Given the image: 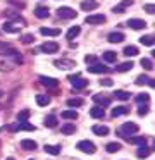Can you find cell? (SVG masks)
Returning <instances> with one entry per match:
<instances>
[{
    "label": "cell",
    "mask_w": 155,
    "mask_h": 160,
    "mask_svg": "<svg viewBox=\"0 0 155 160\" xmlns=\"http://www.w3.org/2000/svg\"><path fill=\"white\" fill-rule=\"evenodd\" d=\"M148 86H150V88H155V81H153V79H148Z\"/></svg>",
    "instance_id": "50"
},
{
    "label": "cell",
    "mask_w": 155,
    "mask_h": 160,
    "mask_svg": "<svg viewBox=\"0 0 155 160\" xmlns=\"http://www.w3.org/2000/svg\"><path fill=\"white\" fill-rule=\"evenodd\" d=\"M134 132H138V124L136 122H124L122 128H121V134H134Z\"/></svg>",
    "instance_id": "5"
},
{
    "label": "cell",
    "mask_w": 155,
    "mask_h": 160,
    "mask_svg": "<svg viewBox=\"0 0 155 160\" xmlns=\"http://www.w3.org/2000/svg\"><path fill=\"white\" fill-rule=\"evenodd\" d=\"M67 105H69L71 108L81 107V105H83V100H81V98H69V100H67Z\"/></svg>",
    "instance_id": "35"
},
{
    "label": "cell",
    "mask_w": 155,
    "mask_h": 160,
    "mask_svg": "<svg viewBox=\"0 0 155 160\" xmlns=\"http://www.w3.org/2000/svg\"><path fill=\"white\" fill-rule=\"evenodd\" d=\"M21 146H23V150H31V152L38 148L36 141H33V139H23V141H21Z\"/></svg>",
    "instance_id": "20"
},
{
    "label": "cell",
    "mask_w": 155,
    "mask_h": 160,
    "mask_svg": "<svg viewBox=\"0 0 155 160\" xmlns=\"http://www.w3.org/2000/svg\"><path fill=\"white\" fill-rule=\"evenodd\" d=\"M131 5H133V0H122V2H121V4H117L112 11L116 12V14H121V12H124L127 7H131Z\"/></svg>",
    "instance_id": "13"
},
{
    "label": "cell",
    "mask_w": 155,
    "mask_h": 160,
    "mask_svg": "<svg viewBox=\"0 0 155 160\" xmlns=\"http://www.w3.org/2000/svg\"><path fill=\"white\" fill-rule=\"evenodd\" d=\"M48 14H50L48 7H43V5H38V7L34 9V16H36L38 19H45V18H48Z\"/></svg>",
    "instance_id": "14"
},
{
    "label": "cell",
    "mask_w": 155,
    "mask_h": 160,
    "mask_svg": "<svg viewBox=\"0 0 155 160\" xmlns=\"http://www.w3.org/2000/svg\"><path fill=\"white\" fill-rule=\"evenodd\" d=\"M148 100H150V95H148V93H138L136 95V102H138V103H148Z\"/></svg>",
    "instance_id": "38"
},
{
    "label": "cell",
    "mask_w": 155,
    "mask_h": 160,
    "mask_svg": "<svg viewBox=\"0 0 155 160\" xmlns=\"http://www.w3.org/2000/svg\"><path fill=\"white\" fill-rule=\"evenodd\" d=\"M90 115H91L93 119H102V117H103V110H102V107H98V105L91 107V108H90Z\"/></svg>",
    "instance_id": "22"
},
{
    "label": "cell",
    "mask_w": 155,
    "mask_h": 160,
    "mask_svg": "<svg viewBox=\"0 0 155 160\" xmlns=\"http://www.w3.org/2000/svg\"><path fill=\"white\" fill-rule=\"evenodd\" d=\"M36 103L40 105V107H47V105L50 103V98H48L47 95H36Z\"/></svg>",
    "instance_id": "28"
},
{
    "label": "cell",
    "mask_w": 155,
    "mask_h": 160,
    "mask_svg": "<svg viewBox=\"0 0 155 160\" xmlns=\"http://www.w3.org/2000/svg\"><path fill=\"white\" fill-rule=\"evenodd\" d=\"M78 150H79V152L88 153V155H91V153H95L96 146L93 145L91 141H88V139H83V141H79V143H78Z\"/></svg>",
    "instance_id": "3"
},
{
    "label": "cell",
    "mask_w": 155,
    "mask_h": 160,
    "mask_svg": "<svg viewBox=\"0 0 155 160\" xmlns=\"http://www.w3.org/2000/svg\"><path fill=\"white\" fill-rule=\"evenodd\" d=\"M85 21L88 24H102V22H105V16L103 14H91V16H86Z\"/></svg>",
    "instance_id": "9"
},
{
    "label": "cell",
    "mask_w": 155,
    "mask_h": 160,
    "mask_svg": "<svg viewBox=\"0 0 155 160\" xmlns=\"http://www.w3.org/2000/svg\"><path fill=\"white\" fill-rule=\"evenodd\" d=\"M124 55H127V57H134V55H138V47H134V45H127V47H124Z\"/></svg>",
    "instance_id": "26"
},
{
    "label": "cell",
    "mask_w": 155,
    "mask_h": 160,
    "mask_svg": "<svg viewBox=\"0 0 155 160\" xmlns=\"http://www.w3.org/2000/svg\"><path fill=\"white\" fill-rule=\"evenodd\" d=\"M0 55H3V57H10V55L21 57V53L17 52L12 45H9V43H5V42H0Z\"/></svg>",
    "instance_id": "1"
},
{
    "label": "cell",
    "mask_w": 155,
    "mask_h": 160,
    "mask_svg": "<svg viewBox=\"0 0 155 160\" xmlns=\"http://www.w3.org/2000/svg\"><path fill=\"white\" fill-rule=\"evenodd\" d=\"M96 7H98V2H95V0H83V2H81V9L85 12L95 11Z\"/></svg>",
    "instance_id": "12"
},
{
    "label": "cell",
    "mask_w": 155,
    "mask_h": 160,
    "mask_svg": "<svg viewBox=\"0 0 155 160\" xmlns=\"http://www.w3.org/2000/svg\"><path fill=\"white\" fill-rule=\"evenodd\" d=\"M138 114L141 115V117H143V115H147L148 114V105L145 103V105H140V108H138Z\"/></svg>",
    "instance_id": "44"
},
{
    "label": "cell",
    "mask_w": 155,
    "mask_h": 160,
    "mask_svg": "<svg viewBox=\"0 0 155 160\" xmlns=\"http://www.w3.org/2000/svg\"><path fill=\"white\" fill-rule=\"evenodd\" d=\"M127 26H129L131 29H143V28H147V22H145L143 19H129V21H127Z\"/></svg>",
    "instance_id": "11"
},
{
    "label": "cell",
    "mask_w": 155,
    "mask_h": 160,
    "mask_svg": "<svg viewBox=\"0 0 155 160\" xmlns=\"http://www.w3.org/2000/svg\"><path fill=\"white\" fill-rule=\"evenodd\" d=\"M143 9L148 12V14H153V12H155V7H153L152 4H147V5H143Z\"/></svg>",
    "instance_id": "48"
},
{
    "label": "cell",
    "mask_w": 155,
    "mask_h": 160,
    "mask_svg": "<svg viewBox=\"0 0 155 160\" xmlns=\"http://www.w3.org/2000/svg\"><path fill=\"white\" fill-rule=\"evenodd\" d=\"M40 83L47 88H57L59 81L55 78H47V76H40Z\"/></svg>",
    "instance_id": "10"
},
{
    "label": "cell",
    "mask_w": 155,
    "mask_h": 160,
    "mask_svg": "<svg viewBox=\"0 0 155 160\" xmlns=\"http://www.w3.org/2000/svg\"><path fill=\"white\" fill-rule=\"evenodd\" d=\"M126 114H129L127 107H116L112 110V117H119V115H126Z\"/></svg>",
    "instance_id": "27"
},
{
    "label": "cell",
    "mask_w": 155,
    "mask_h": 160,
    "mask_svg": "<svg viewBox=\"0 0 155 160\" xmlns=\"http://www.w3.org/2000/svg\"><path fill=\"white\" fill-rule=\"evenodd\" d=\"M114 97H116L117 100H122V102H126V100H129L131 93H127V91H122V90H117L116 93H114Z\"/></svg>",
    "instance_id": "29"
},
{
    "label": "cell",
    "mask_w": 155,
    "mask_h": 160,
    "mask_svg": "<svg viewBox=\"0 0 155 160\" xmlns=\"http://www.w3.org/2000/svg\"><path fill=\"white\" fill-rule=\"evenodd\" d=\"M2 95H3V93H2V91H0V97H2Z\"/></svg>",
    "instance_id": "52"
},
{
    "label": "cell",
    "mask_w": 155,
    "mask_h": 160,
    "mask_svg": "<svg viewBox=\"0 0 155 160\" xmlns=\"http://www.w3.org/2000/svg\"><path fill=\"white\" fill-rule=\"evenodd\" d=\"M60 131L64 132V134H74L76 126H74V124H64V126L60 128Z\"/></svg>",
    "instance_id": "33"
},
{
    "label": "cell",
    "mask_w": 155,
    "mask_h": 160,
    "mask_svg": "<svg viewBox=\"0 0 155 160\" xmlns=\"http://www.w3.org/2000/svg\"><path fill=\"white\" fill-rule=\"evenodd\" d=\"M126 139L129 143H133V145H147V138L145 136H126Z\"/></svg>",
    "instance_id": "16"
},
{
    "label": "cell",
    "mask_w": 155,
    "mask_h": 160,
    "mask_svg": "<svg viewBox=\"0 0 155 160\" xmlns=\"http://www.w3.org/2000/svg\"><path fill=\"white\" fill-rule=\"evenodd\" d=\"M71 83H72V88H74V90H83V88H85L86 84H88V81L83 79V78L79 76V78H76V79H72Z\"/></svg>",
    "instance_id": "18"
},
{
    "label": "cell",
    "mask_w": 155,
    "mask_h": 160,
    "mask_svg": "<svg viewBox=\"0 0 155 160\" xmlns=\"http://www.w3.org/2000/svg\"><path fill=\"white\" fill-rule=\"evenodd\" d=\"M57 16L59 18H62V19H72V18H76V11L74 9H71V7H59L57 9Z\"/></svg>",
    "instance_id": "4"
},
{
    "label": "cell",
    "mask_w": 155,
    "mask_h": 160,
    "mask_svg": "<svg viewBox=\"0 0 155 160\" xmlns=\"http://www.w3.org/2000/svg\"><path fill=\"white\" fill-rule=\"evenodd\" d=\"M21 42H23L24 45H29V43L34 42V36H33V35H24L23 38H21Z\"/></svg>",
    "instance_id": "41"
},
{
    "label": "cell",
    "mask_w": 155,
    "mask_h": 160,
    "mask_svg": "<svg viewBox=\"0 0 155 160\" xmlns=\"http://www.w3.org/2000/svg\"><path fill=\"white\" fill-rule=\"evenodd\" d=\"M43 150L47 153H50V155H59L60 153V145H45Z\"/></svg>",
    "instance_id": "23"
},
{
    "label": "cell",
    "mask_w": 155,
    "mask_h": 160,
    "mask_svg": "<svg viewBox=\"0 0 155 160\" xmlns=\"http://www.w3.org/2000/svg\"><path fill=\"white\" fill-rule=\"evenodd\" d=\"M55 67H59V69H64V71H69V69H74L76 67V62L71 59H57L54 62Z\"/></svg>",
    "instance_id": "2"
},
{
    "label": "cell",
    "mask_w": 155,
    "mask_h": 160,
    "mask_svg": "<svg viewBox=\"0 0 155 160\" xmlns=\"http://www.w3.org/2000/svg\"><path fill=\"white\" fill-rule=\"evenodd\" d=\"M28 117H29V110H21L19 114H17V119H19V122L28 121Z\"/></svg>",
    "instance_id": "40"
},
{
    "label": "cell",
    "mask_w": 155,
    "mask_h": 160,
    "mask_svg": "<svg viewBox=\"0 0 155 160\" xmlns=\"http://www.w3.org/2000/svg\"><path fill=\"white\" fill-rule=\"evenodd\" d=\"M109 42L110 43H121V42H124V35L119 31H114L109 35Z\"/></svg>",
    "instance_id": "21"
},
{
    "label": "cell",
    "mask_w": 155,
    "mask_h": 160,
    "mask_svg": "<svg viewBox=\"0 0 155 160\" xmlns=\"http://www.w3.org/2000/svg\"><path fill=\"white\" fill-rule=\"evenodd\" d=\"M21 129H23V131H34V126L29 124L28 121H23V122H19V131Z\"/></svg>",
    "instance_id": "39"
},
{
    "label": "cell",
    "mask_w": 155,
    "mask_h": 160,
    "mask_svg": "<svg viewBox=\"0 0 155 160\" xmlns=\"http://www.w3.org/2000/svg\"><path fill=\"white\" fill-rule=\"evenodd\" d=\"M40 50H41V52H45V53H55L59 50V43L47 42V43H43V45L40 47Z\"/></svg>",
    "instance_id": "8"
},
{
    "label": "cell",
    "mask_w": 155,
    "mask_h": 160,
    "mask_svg": "<svg viewBox=\"0 0 155 160\" xmlns=\"http://www.w3.org/2000/svg\"><path fill=\"white\" fill-rule=\"evenodd\" d=\"M140 42L143 43L145 47H153V36L152 35H147V36H141Z\"/></svg>",
    "instance_id": "36"
},
{
    "label": "cell",
    "mask_w": 155,
    "mask_h": 160,
    "mask_svg": "<svg viewBox=\"0 0 155 160\" xmlns=\"http://www.w3.org/2000/svg\"><path fill=\"white\" fill-rule=\"evenodd\" d=\"M5 128H7V131H10V132H16V131H19V124H7Z\"/></svg>",
    "instance_id": "46"
},
{
    "label": "cell",
    "mask_w": 155,
    "mask_h": 160,
    "mask_svg": "<svg viewBox=\"0 0 155 160\" xmlns=\"http://www.w3.org/2000/svg\"><path fill=\"white\" fill-rule=\"evenodd\" d=\"M79 33H81V28H79V26H72V28L67 31V40H72V38H76V36H78Z\"/></svg>",
    "instance_id": "32"
},
{
    "label": "cell",
    "mask_w": 155,
    "mask_h": 160,
    "mask_svg": "<svg viewBox=\"0 0 155 160\" xmlns=\"http://www.w3.org/2000/svg\"><path fill=\"white\" fill-rule=\"evenodd\" d=\"M40 33L43 36H59L60 35V29L59 28H40Z\"/></svg>",
    "instance_id": "15"
},
{
    "label": "cell",
    "mask_w": 155,
    "mask_h": 160,
    "mask_svg": "<svg viewBox=\"0 0 155 160\" xmlns=\"http://www.w3.org/2000/svg\"><path fill=\"white\" fill-rule=\"evenodd\" d=\"M5 160H16V158H12V157H9V158H5Z\"/></svg>",
    "instance_id": "51"
},
{
    "label": "cell",
    "mask_w": 155,
    "mask_h": 160,
    "mask_svg": "<svg viewBox=\"0 0 155 160\" xmlns=\"http://www.w3.org/2000/svg\"><path fill=\"white\" fill-rule=\"evenodd\" d=\"M2 29H3L5 33H12V35H14V33H19L21 28H19L17 24H14V22H3Z\"/></svg>",
    "instance_id": "17"
},
{
    "label": "cell",
    "mask_w": 155,
    "mask_h": 160,
    "mask_svg": "<svg viewBox=\"0 0 155 160\" xmlns=\"http://www.w3.org/2000/svg\"><path fill=\"white\" fill-rule=\"evenodd\" d=\"M93 102H95L98 107H109L110 105V98L107 97V95H102V93H96V95H93Z\"/></svg>",
    "instance_id": "7"
},
{
    "label": "cell",
    "mask_w": 155,
    "mask_h": 160,
    "mask_svg": "<svg viewBox=\"0 0 155 160\" xmlns=\"http://www.w3.org/2000/svg\"><path fill=\"white\" fill-rule=\"evenodd\" d=\"M45 126H47V128H55V126H57V117H55V115H48V117L45 119Z\"/></svg>",
    "instance_id": "37"
},
{
    "label": "cell",
    "mask_w": 155,
    "mask_h": 160,
    "mask_svg": "<svg viewBox=\"0 0 155 160\" xmlns=\"http://www.w3.org/2000/svg\"><path fill=\"white\" fill-rule=\"evenodd\" d=\"M85 62L88 64V66H91V64L96 62V57H95V55H86V57H85Z\"/></svg>",
    "instance_id": "45"
},
{
    "label": "cell",
    "mask_w": 155,
    "mask_h": 160,
    "mask_svg": "<svg viewBox=\"0 0 155 160\" xmlns=\"http://www.w3.org/2000/svg\"><path fill=\"white\" fill-rule=\"evenodd\" d=\"M152 153V150L148 148V146H145V145H141L140 148H138V153H136V157L138 158H147L148 155Z\"/></svg>",
    "instance_id": "24"
},
{
    "label": "cell",
    "mask_w": 155,
    "mask_h": 160,
    "mask_svg": "<svg viewBox=\"0 0 155 160\" xmlns=\"http://www.w3.org/2000/svg\"><path fill=\"white\" fill-rule=\"evenodd\" d=\"M60 115H62V119H69V121L78 119V112H76V110H64Z\"/></svg>",
    "instance_id": "30"
},
{
    "label": "cell",
    "mask_w": 155,
    "mask_h": 160,
    "mask_svg": "<svg viewBox=\"0 0 155 160\" xmlns=\"http://www.w3.org/2000/svg\"><path fill=\"white\" fill-rule=\"evenodd\" d=\"M91 131L95 132L96 136H105V134H109V128H107V126H93Z\"/></svg>",
    "instance_id": "25"
},
{
    "label": "cell",
    "mask_w": 155,
    "mask_h": 160,
    "mask_svg": "<svg viewBox=\"0 0 155 160\" xmlns=\"http://www.w3.org/2000/svg\"><path fill=\"white\" fill-rule=\"evenodd\" d=\"M105 150H107L109 153H116V152H119V150H121V143H116V141H114V143H109V145L105 146Z\"/></svg>",
    "instance_id": "34"
},
{
    "label": "cell",
    "mask_w": 155,
    "mask_h": 160,
    "mask_svg": "<svg viewBox=\"0 0 155 160\" xmlns=\"http://www.w3.org/2000/svg\"><path fill=\"white\" fill-rule=\"evenodd\" d=\"M116 59H117V53L116 52H105L103 53V60H105V62H109V64H112V62H116Z\"/></svg>",
    "instance_id": "31"
},
{
    "label": "cell",
    "mask_w": 155,
    "mask_h": 160,
    "mask_svg": "<svg viewBox=\"0 0 155 160\" xmlns=\"http://www.w3.org/2000/svg\"><path fill=\"white\" fill-rule=\"evenodd\" d=\"M148 79H150L148 76L141 74V76H138V78H136V84H148Z\"/></svg>",
    "instance_id": "43"
},
{
    "label": "cell",
    "mask_w": 155,
    "mask_h": 160,
    "mask_svg": "<svg viewBox=\"0 0 155 160\" xmlns=\"http://www.w3.org/2000/svg\"><path fill=\"white\" fill-rule=\"evenodd\" d=\"M140 66L143 67V69H152V60L150 59H141L140 60Z\"/></svg>",
    "instance_id": "42"
},
{
    "label": "cell",
    "mask_w": 155,
    "mask_h": 160,
    "mask_svg": "<svg viewBox=\"0 0 155 160\" xmlns=\"http://www.w3.org/2000/svg\"><path fill=\"white\" fill-rule=\"evenodd\" d=\"M88 71L93 72V74H107V72H110V69L105 66V64H98V62L91 64V66L88 67Z\"/></svg>",
    "instance_id": "6"
},
{
    "label": "cell",
    "mask_w": 155,
    "mask_h": 160,
    "mask_svg": "<svg viewBox=\"0 0 155 160\" xmlns=\"http://www.w3.org/2000/svg\"><path fill=\"white\" fill-rule=\"evenodd\" d=\"M76 78H79V72H74V74H71V76H69V81L76 79Z\"/></svg>",
    "instance_id": "49"
},
{
    "label": "cell",
    "mask_w": 155,
    "mask_h": 160,
    "mask_svg": "<svg viewBox=\"0 0 155 160\" xmlns=\"http://www.w3.org/2000/svg\"><path fill=\"white\" fill-rule=\"evenodd\" d=\"M133 60H127V62H122V64H117L116 66V71H119V72H126V71H131L133 69Z\"/></svg>",
    "instance_id": "19"
},
{
    "label": "cell",
    "mask_w": 155,
    "mask_h": 160,
    "mask_svg": "<svg viewBox=\"0 0 155 160\" xmlns=\"http://www.w3.org/2000/svg\"><path fill=\"white\" fill-rule=\"evenodd\" d=\"M112 83H114V81H112V79H109V78H105V79L100 81V84H102V86H107V88L112 86Z\"/></svg>",
    "instance_id": "47"
}]
</instances>
